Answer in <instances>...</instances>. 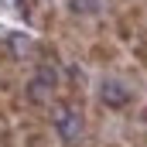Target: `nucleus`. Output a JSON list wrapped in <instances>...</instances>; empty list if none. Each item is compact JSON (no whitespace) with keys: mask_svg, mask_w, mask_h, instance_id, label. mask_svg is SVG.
I'll use <instances>...</instances> for the list:
<instances>
[{"mask_svg":"<svg viewBox=\"0 0 147 147\" xmlns=\"http://www.w3.org/2000/svg\"><path fill=\"white\" fill-rule=\"evenodd\" d=\"M3 123H14V120H10V113H7V103H3V96H0V127H3Z\"/></svg>","mask_w":147,"mask_h":147,"instance_id":"8","label":"nucleus"},{"mask_svg":"<svg viewBox=\"0 0 147 147\" xmlns=\"http://www.w3.org/2000/svg\"><path fill=\"white\" fill-rule=\"evenodd\" d=\"M0 147H21V134L14 123H3L0 127Z\"/></svg>","mask_w":147,"mask_h":147,"instance_id":"7","label":"nucleus"},{"mask_svg":"<svg viewBox=\"0 0 147 147\" xmlns=\"http://www.w3.org/2000/svg\"><path fill=\"white\" fill-rule=\"evenodd\" d=\"M17 7H21V17H24L28 24H34L38 14L45 10V0H17Z\"/></svg>","mask_w":147,"mask_h":147,"instance_id":"6","label":"nucleus"},{"mask_svg":"<svg viewBox=\"0 0 147 147\" xmlns=\"http://www.w3.org/2000/svg\"><path fill=\"white\" fill-rule=\"evenodd\" d=\"M96 96H99V106L110 113H123L134 106V89L123 82V79H103L99 82V89H96Z\"/></svg>","mask_w":147,"mask_h":147,"instance_id":"2","label":"nucleus"},{"mask_svg":"<svg viewBox=\"0 0 147 147\" xmlns=\"http://www.w3.org/2000/svg\"><path fill=\"white\" fill-rule=\"evenodd\" d=\"M34 62L62 65V45H58L55 38H41V41H34Z\"/></svg>","mask_w":147,"mask_h":147,"instance_id":"5","label":"nucleus"},{"mask_svg":"<svg viewBox=\"0 0 147 147\" xmlns=\"http://www.w3.org/2000/svg\"><path fill=\"white\" fill-rule=\"evenodd\" d=\"M48 127H51V134H55L65 147H79L82 140H86V113L75 110V106H69L62 96H55V99H51Z\"/></svg>","mask_w":147,"mask_h":147,"instance_id":"1","label":"nucleus"},{"mask_svg":"<svg viewBox=\"0 0 147 147\" xmlns=\"http://www.w3.org/2000/svg\"><path fill=\"white\" fill-rule=\"evenodd\" d=\"M116 55H120V51H116V45L106 41V38H96V41H89V45H86V58H89L92 65H103V69H106V65L116 62Z\"/></svg>","mask_w":147,"mask_h":147,"instance_id":"3","label":"nucleus"},{"mask_svg":"<svg viewBox=\"0 0 147 147\" xmlns=\"http://www.w3.org/2000/svg\"><path fill=\"white\" fill-rule=\"evenodd\" d=\"M106 147H120V144H106Z\"/></svg>","mask_w":147,"mask_h":147,"instance_id":"9","label":"nucleus"},{"mask_svg":"<svg viewBox=\"0 0 147 147\" xmlns=\"http://www.w3.org/2000/svg\"><path fill=\"white\" fill-rule=\"evenodd\" d=\"M103 14V0H65V17L72 21H96Z\"/></svg>","mask_w":147,"mask_h":147,"instance_id":"4","label":"nucleus"}]
</instances>
